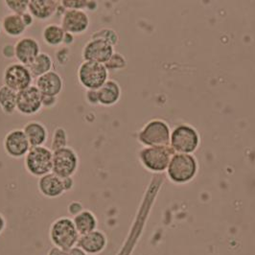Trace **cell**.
Masks as SVG:
<instances>
[{
	"mask_svg": "<svg viewBox=\"0 0 255 255\" xmlns=\"http://www.w3.org/2000/svg\"><path fill=\"white\" fill-rule=\"evenodd\" d=\"M49 237L54 247L68 252L76 247L80 235L71 218L61 217L52 223Z\"/></svg>",
	"mask_w": 255,
	"mask_h": 255,
	"instance_id": "obj_1",
	"label": "cell"
},
{
	"mask_svg": "<svg viewBox=\"0 0 255 255\" xmlns=\"http://www.w3.org/2000/svg\"><path fill=\"white\" fill-rule=\"evenodd\" d=\"M26 171L33 177L40 178L52 172L53 151L45 146L31 147L24 157Z\"/></svg>",
	"mask_w": 255,
	"mask_h": 255,
	"instance_id": "obj_2",
	"label": "cell"
},
{
	"mask_svg": "<svg viewBox=\"0 0 255 255\" xmlns=\"http://www.w3.org/2000/svg\"><path fill=\"white\" fill-rule=\"evenodd\" d=\"M77 79L86 90H98L109 80V70L105 64L83 62L77 70Z\"/></svg>",
	"mask_w": 255,
	"mask_h": 255,
	"instance_id": "obj_3",
	"label": "cell"
},
{
	"mask_svg": "<svg viewBox=\"0 0 255 255\" xmlns=\"http://www.w3.org/2000/svg\"><path fill=\"white\" fill-rule=\"evenodd\" d=\"M197 161L190 153H175L167 168L170 179L176 183L190 181L197 173Z\"/></svg>",
	"mask_w": 255,
	"mask_h": 255,
	"instance_id": "obj_4",
	"label": "cell"
},
{
	"mask_svg": "<svg viewBox=\"0 0 255 255\" xmlns=\"http://www.w3.org/2000/svg\"><path fill=\"white\" fill-rule=\"evenodd\" d=\"M170 139V128L164 121L157 119L148 122L138 133V140L146 147L169 146Z\"/></svg>",
	"mask_w": 255,
	"mask_h": 255,
	"instance_id": "obj_5",
	"label": "cell"
},
{
	"mask_svg": "<svg viewBox=\"0 0 255 255\" xmlns=\"http://www.w3.org/2000/svg\"><path fill=\"white\" fill-rule=\"evenodd\" d=\"M175 151L170 146L145 147L139 153V159L145 168L153 172H162L166 170Z\"/></svg>",
	"mask_w": 255,
	"mask_h": 255,
	"instance_id": "obj_6",
	"label": "cell"
},
{
	"mask_svg": "<svg viewBox=\"0 0 255 255\" xmlns=\"http://www.w3.org/2000/svg\"><path fill=\"white\" fill-rule=\"evenodd\" d=\"M79 167V156L71 147H64L53 152L52 173L64 179L75 175Z\"/></svg>",
	"mask_w": 255,
	"mask_h": 255,
	"instance_id": "obj_7",
	"label": "cell"
},
{
	"mask_svg": "<svg viewBox=\"0 0 255 255\" xmlns=\"http://www.w3.org/2000/svg\"><path fill=\"white\" fill-rule=\"evenodd\" d=\"M200 143L197 130L188 125H179L171 133V148L178 153H191L195 152Z\"/></svg>",
	"mask_w": 255,
	"mask_h": 255,
	"instance_id": "obj_8",
	"label": "cell"
},
{
	"mask_svg": "<svg viewBox=\"0 0 255 255\" xmlns=\"http://www.w3.org/2000/svg\"><path fill=\"white\" fill-rule=\"evenodd\" d=\"M34 77L32 76L28 66L19 63L7 65L3 72V85L19 92L31 87Z\"/></svg>",
	"mask_w": 255,
	"mask_h": 255,
	"instance_id": "obj_9",
	"label": "cell"
},
{
	"mask_svg": "<svg viewBox=\"0 0 255 255\" xmlns=\"http://www.w3.org/2000/svg\"><path fill=\"white\" fill-rule=\"evenodd\" d=\"M3 148L8 156L19 159L25 157L31 149V145L22 128H13L5 135Z\"/></svg>",
	"mask_w": 255,
	"mask_h": 255,
	"instance_id": "obj_10",
	"label": "cell"
},
{
	"mask_svg": "<svg viewBox=\"0 0 255 255\" xmlns=\"http://www.w3.org/2000/svg\"><path fill=\"white\" fill-rule=\"evenodd\" d=\"M42 109V94L36 86L17 92L16 112L25 116L37 115Z\"/></svg>",
	"mask_w": 255,
	"mask_h": 255,
	"instance_id": "obj_11",
	"label": "cell"
},
{
	"mask_svg": "<svg viewBox=\"0 0 255 255\" xmlns=\"http://www.w3.org/2000/svg\"><path fill=\"white\" fill-rule=\"evenodd\" d=\"M114 53L115 47L109 42L98 38H90L83 47L82 58L85 62L105 64Z\"/></svg>",
	"mask_w": 255,
	"mask_h": 255,
	"instance_id": "obj_12",
	"label": "cell"
},
{
	"mask_svg": "<svg viewBox=\"0 0 255 255\" xmlns=\"http://www.w3.org/2000/svg\"><path fill=\"white\" fill-rule=\"evenodd\" d=\"M90 25V15L84 10H66L61 18V26L64 31L75 37L85 34Z\"/></svg>",
	"mask_w": 255,
	"mask_h": 255,
	"instance_id": "obj_13",
	"label": "cell"
},
{
	"mask_svg": "<svg viewBox=\"0 0 255 255\" xmlns=\"http://www.w3.org/2000/svg\"><path fill=\"white\" fill-rule=\"evenodd\" d=\"M13 45L14 58L17 63L24 64L26 66L32 64V62L40 54V45L38 40L32 37H22Z\"/></svg>",
	"mask_w": 255,
	"mask_h": 255,
	"instance_id": "obj_14",
	"label": "cell"
},
{
	"mask_svg": "<svg viewBox=\"0 0 255 255\" xmlns=\"http://www.w3.org/2000/svg\"><path fill=\"white\" fill-rule=\"evenodd\" d=\"M43 96H59L64 90V79L57 71L52 70L36 79L35 85Z\"/></svg>",
	"mask_w": 255,
	"mask_h": 255,
	"instance_id": "obj_15",
	"label": "cell"
},
{
	"mask_svg": "<svg viewBox=\"0 0 255 255\" xmlns=\"http://www.w3.org/2000/svg\"><path fill=\"white\" fill-rule=\"evenodd\" d=\"M108 239L101 230H94L90 233L80 236L77 246L85 251L88 255H96L101 254L106 249Z\"/></svg>",
	"mask_w": 255,
	"mask_h": 255,
	"instance_id": "obj_16",
	"label": "cell"
},
{
	"mask_svg": "<svg viewBox=\"0 0 255 255\" xmlns=\"http://www.w3.org/2000/svg\"><path fill=\"white\" fill-rule=\"evenodd\" d=\"M38 189L43 197L48 199L59 198L65 192L63 179L52 172L38 178Z\"/></svg>",
	"mask_w": 255,
	"mask_h": 255,
	"instance_id": "obj_17",
	"label": "cell"
},
{
	"mask_svg": "<svg viewBox=\"0 0 255 255\" xmlns=\"http://www.w3.org/2000/svg\"><path fill=\"white\" fill-rule=\"evenodd\" d=\"M60 2L57 0H30L28 12L35 19L45 21L56 14Z\"/></svg>",
	"mask_w": 255,
	"mask_h": 255,
	"instance_id": "obj_18",
	"label": "cell"
},
{
	"mask_svg": "<svg viewBox=\"0 0 255 255\" xmlns=\"http://www.w3.org/2000/svg\"><path fill=\"white\" fill-rule=\"evenodd\" d=\"M22 129L30 142L31 147L44 146L48 139V129L44 124L39 121H29L23 126Z\"/></svg>",
	"mask_w": 255,
	"mask_h": 255,
	"instance_id": "obj_19",
	"label": "cell"
},
{
	"mask_svg": "<svg viewBox=\"0 0 255 255\" xmlns=\"http://www.w3.org/2000/svg\"><path fill=\"white\" fill-rule=\"evenodd\" d=\"M99 105L112 107L117 104L121 98V88L115 80H108L98 90Z\"/></svg>",
	"mask_w": 255,
	"mask_h": 255,
	"instance_id": "obj_20",
	"label": "cell"
},
{
	"mask_svg": "<svg viewBox=\"0 0 255 255\" xmlns=\"http://www.w3.org/2000/svg\"><path fill=\"white\" fill-rule=\"evenodd\" d=\"M2 31L11 38L21 37L25 33L26 27L21 15L15 13H8L1 20Z\"/></svg>",
	"mask_w": 255,
	"mask_h": 255,
	"instance_id": "obj_21",
	"label": "cell"
},
{
	"mask_svg": "<svg viewBox=\"0 0 255 255\" xmlns=\"http://www.w3.org/2000/svg\"><path fill=\"white\" fill-rule=\"evenodd\" d=\"M73 223L80 236L90 233L97 229V219L95 215L88 209H84L73 217Z\"/></svg>",
	"mask_w": 255,
	"mask_h": 255,
	"instance_id": "obj_22",
	"label": "cell"
},
{
	"mask_svg": "<svg viewBox=\"0 0 255 255\" xmlns=\"http://www.w3.org/2000/svg\"><path fill=\"white\" fill-rule=\"evenodd\" d=\"M65 31L61 24L50 23L45 26L41 32L43 42L51 47H58L64 43Z\"/></svg>",
	"mask_w": 255,
	"mask_h": 255,
	"instance_id": "obj_23",
	"label": "cell"
},
{
	"mask_svg": "<svg viewBox=\"0 0 255 255\" xmlns=\"http://www.w3.org/2000/svg\"><path fill=\"white\" fill-rule=\"evenodd\" d=\"M28 68L34 79H37L52 71L54 68V62L49 54L40 52V54L32 62V64L28 65Z\"/></svg>",
	"mask_w": 255,
	"mask_h": 255,
	"instance_id": "obj_24",
	"label": "cell"
},
{
	"mask_svg": "<svg viewBox=\"0 0 255 255\" xmlns=\"http://www.w3.org/2000/svg\"><path fill=\"white\" fill-rule=\"evenodd\" d=\"M17 92L3 85L0 87V109L3 114L12 115L16 112Z\"/></svg>",
	"mask_w": 255,
	"mask_h": 255,
	"instance_id": "obj_25",
	"label": "cell"
},
{
	"mask_svg": "<svg viewBox=\"0 0 255 255\" xmlns=\"http://www.w3.org/2000/svg\"><path fill=\"white\" fill-rule=\"evenodd\" d=\"M67 143H68V135L65 128L63 127L56 128L52 135L50 149L53 152L59 149H63L64 147H67Z\"/></svg>",
	"mask_w": 255,
	"mask_h": 255,
	"instance_id": "obj_26",
	"label": "cell"
},
{
	"mask_svg": "<svg viewBox=\"0 0 255 255\" xmlns=\"http://www.w3.org/2000/svg\"><path fill=\"white\" fill-rule=\"evenodd\" d=\"M90 38H98V39H103L110 44H112L114 47L117 45L119 41V37L117 32L114 29L111 28H102L100 30H97L92 33Z\"/></svg>",
	"mask_w": 255,
	"mask_h": 255,
	"instance_id": "obj_27",
	"label": "cell"
},
{
	"mask_svg": "<svg viewBox=\"0 0 255 255\" xmlns=\"http://www.w3.org/2000/svg\"><path fill=\"white\" fill-rule=\"evenodd\" d=\"M105 66L107 67L109 72L110 71L115 72V71L124 69L127 66V61L122 54L115 52L114 55L111 57V59L105 64Z\"/></svg>",
	"mask_w": 255,
	"mask_h": 255,
	"instance_id": "obj_28",
	"label": "cell"
},
{
	"mask_svg": "<svg viewBox=\"0 0 255 255\" xmlns=\"http://www.w3.org/2000/svg\"><path fill=\"white\" fill-rule=\"evenodd\" d=\"M29 1L30 0H6L4 3L7 9L11 11V13L21 15L28 12Z\"/></svg>",
	"mask_w": 255,
	"mask_h": 255,
	"instance_id": "obj_29",
	"label": "cell"
},
{
	"mask_svg": "<svg viewBox=\"0 0 255 255\" xmlns=\"http://www.w3.org/2000/svg\"><path fill=\"white\" fill-rule=\"evenodd\" d=\"M61 4L66 10H84L86 11L88 0H63Z\"/></svg>",
	"mask_w": 255,
	"mask_h": 255,
	"instance_id": "obj_30",
	"label": "cell"
},
{
	"mask_svg": "<svg viewBox=\"0 0 255 255\" xmlns=\"http://www.w3.org/2000/svg\"><path fill=\"white\" fill-rule=\"evenodd\" d=\"M86 102L90 106H98L99 98H98V90H86L85 93Z\"/></svg>",
	"mask_w": 255,
	"mask_h": 255,
	"instance_id": "obj_31",
	"label": "cell"
},
{
	"mask_svg": "<svg viewBox=\"0 0 255 255\" xmlns=\"http://www.w3.org/2000/svg\"><path fill=\"white\" fill-rule=\"evenodd\" d=\"M56 60L62 65H65L69 60V50L67 47H63L56 52Z\"/></svg>",
	"mask_w": 255,
	"mask_h": 255,
	"instance_id": "obj_32",
	"label": "cell"
},
{
	"mask_svg": "<svg viewBox=\"0 0 255 255\" xmlns=\"http://www.w3.org/2000/svg\"><path fill=\"white\" fill-rule=\"evenodd\" d=\"M58 103L57 96H43L42 95V108L45 109H52Z\"/></svg>",
	"mask_w": 255,
	"mask_h": 255,
	"instance_id": "obj_33",
	"label": "cell"
},
{
	"mask_svg": "<svg viewBox=\"0 0 255 255\" xmlns=\"http://www.w3.org/2000/svg\"><path fill=\"white\" fill-rule=\"evenodd\" d=\"M84 210V207L80 202H71L70 204L68 205V211L70 212V214L74 217L77 214H79L81 211Z\"/></svg>",
	"mask_w": 255,
	"mask_h": 255,
	"instance_id": "obj_34",
	"label": "cell"
},
{
	"mask_svg": "<svg viewBox=\"0 0 255 255\" xmlns=\"http://www.w3.org/2000/svg\"><path fill=\"white\" fill-rule=\"evenodd\" d=\"M2 55L6 59H13L14 58V45L13 44H5L2 47Z\"/></svg>",
	"mask_w": 255,
	"mask_h": 255,
	"instance_id": "obj_35",
	"label": "cell"
},
{
	"mask_svg": "<svg viewBox=\"0 0 255 255\" xmlns=\"http://www.w3.org/2000/svg\"><path fill=\"white\" fill-rule=\"evenodd\" d=\"M21 17H22V20H23V22H24V24H25L27 28L33 25L35 18L33 17V15L29 13V12H26L23 14H21Z\"/></svg>",
	"mask_w": 255,
	"mask_h": 255,
	"instance_id": "obj_36",
	"label": "cell"
},
{
	"mask_svg": "<svg viewBox=\"0 0 255 255\" xmlns=\"http://www.w3.org/2000/svg\"><path fill=\"white\" fill-rule=\"evenodd\" d=\"M63 183H64V191L65 192L72 190V188L74 186V180L72 179V177L63 179Z\"/></svg>",
	"mask_w": 255,
	"mask_h": 255,
	"instance_id": "obj_37",
	"label": "cell"
},
{
	"mask_svg": "<svg viewBox=\"0 0 255 255\" xmlns=\"http://www.w3.org/2000/svg\"><path fill=\"white\" fill-rule=\"evenodd\" d=\"M75 41V36L72 35V34H69V33H66L65 32V35H64V45L65 46H70L74 43Z\"/></svg>",
	"mask_w": 255,
	"mask_h": 255,
	"instance_id": "obj_38",
	"label": "cell"
},
{
	"mask_svg": "<svg viewBox=\"0 0 255 255\" xmlns=\"http://www.w3.org/2000/svg\"><path fill=\"white\" fill-rule=\"evenodd\" d=\"M47 255H68V252L64 251L62 249H59V248H56V247H53L49 250Z\"/></svg>",
	"mask_w": 255,
	"mask_h": 255,
	"instance_id": "obj_39",
	"label": "cell"
},
{
	"mask_svg": "<svg viewBox=\"0 0 255 255\" xmlns=\"http://www.w3.org/2000/svg\"><path fill=\"white\" fill-rule=\"evenodd\" d=\"M98 9V3L97 1H90L88 0V4H87V8H86V12H95Z\"/></svg>",
	"mask_w": 255,
	"mask_h": 255,
	"instance_id": "obj_40",
	"label": "cell"
},
{
	"mask_svg": "<svg viewBox=\"0 0 255 255\" xmlns=\"http://www.w3.org/2000/svg\"><path fill=\"white\" fill-rule=\"evenodd\" d=\"M68 255H89L85 251H83L81 248L78 246L72 248L71 250L68 251Z\"/></svg>",
	"mask_w": 255,
	"mask_h": 255,
	"instance_id": "obj_41",
	"label": "cell"
},
{
	"mask_svg": "<svg viewBox=\"0 0 255 255\" xmlns=\"http://www.w3.org/2000/svg\"><path fill=\"white\" fill-rule=\"evenodd\" d=\"M6 225H7V224H6L5 218L0 213V235L2 234V232L6 229Z\"/></svg>",
	"mask_w": 255,
	"mask_h": 255,
	"instance_id": "obj_42",
	"label": "cell"
},
{
	"mask_svg": "<svg viewBox=\"0 0 255 255\" xmlns=\"http://www.w3.org/2000/svg\"><path fill=\"white\" fill-rule=\"evenodd\" d=\"M1 30H2V29H1V21H0V32H1Z\"/></svg>",
	"mask_w": 255,
	"mask_h": 255,
	"instance_id": "obj_43",
	"label": "cell"
}]
</instances>
